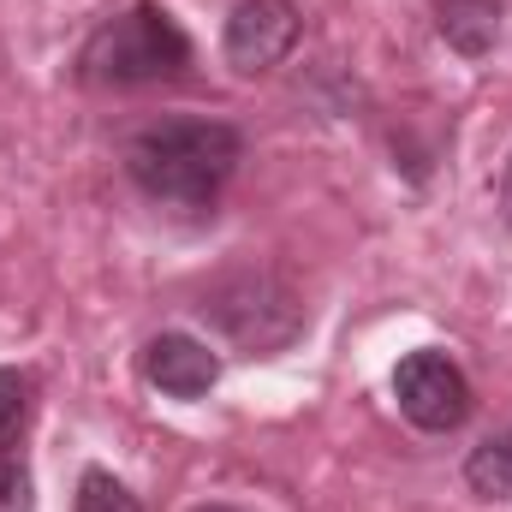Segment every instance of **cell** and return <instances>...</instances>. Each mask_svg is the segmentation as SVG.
I'll use <instances>...</instances> for the list:
<instances>
[{"label": "cell", "instance_id": "6da1fadb", "mask_svg": "<svg viewBox=\"0 0 512 512\" xmlns=\"http://www.w3.org/2000/svg\"><path fill=\"white\" fill-rule=\"evenodd\" d=\"M245 161V137L227 120H155L126 143V173L143 197L173 209H209Z\"/></svg>", "mask_w": 512, "mask_h": 512}, {"label": "cell", "instance_id": "7a4b0ae2", "mask_svg": "<svg viewBox=\"0 0 512 512\" xmlns=\"http://www.w3.org/2000/svg\"><path fill=\"white\" fill-rule=\"evenodd\" d=\"M191 66V36L179 30V18L155 0H137L131 12L108 18L84 54H78V72L90 84H114V90H131V84H161V78H179Z\"/></svg>", "mask_w": 512, "mask_h": 512}, {"label": "cell", "instance_id": "3957f363", "mask_svg": "<svg viewBox=\"0 0 512 512\" xmlns=\"http://www.w3.org/2000/svg\"><path fill=\"white\" fill-rule=\"evenodd\" d=\"M393 399H399V417L417 423V429H429V435H453L471 417V382H465V370L447 352H411V358H399Z\"/></svg>", "mask_w": 512, "mask_h": 512}, {"label": "cell", "instance_id": "277c9868", "mask_svg": "<svg viewBox=\"0 0 512 512\" xmlns=\"http://www.w3.org/2000/svg\"><path fill=\"white\" fill-rule=\"evenodd\" d=\"M304 18L292 0H239L227 18V66L233 72H268L292 54Z\"/></svg>", "mask_w": 512, "mask_h": 512}, {"label": "cell", "instance_id": "5b68a950", "mask_svg": "<svg viewBox=\"0 0 512 512\" xmlns=\"http://www.w3.org/2000/svg\"><path fill=\"white\" fill-rule=\"evenodd\" d=\"M143 382L161 387L167 399H203L221 382V358L191 334H155L143 346Z\"/></svg>", "mask_w": 512, "mask_h": 512}, {"label": "cell", "instance_id": "8992f818", "mask_svg": "<svg viewBox=\"0 0 512 512\" xmlns=\"http://www.w3.org/2000/svg\"><path fill=\"white\" fill-rule=\"evenodd\" d=\"M435 30L465 60H483L501 42V0H435Z\"/></svg>", "mask_w": 512, "mask_h": 512}, {"label": "cell", "instance_id": "52a82bcc", "mask_svg": "<svg viewBox=\"0 0 512 512\" xmlns=\"http://www.w3.org/2000/svg\"><path fill=\"white\" fill-rule=\"evenodd\" d=\"M465 483H471V495H483V501H512V423L495 429L483 447H471Z\"/></svg>", "mask_w": 512, "mask_h": 512}, {"label": "cell", "instance_id": "ba28073f", "mask_svg": "<svg viewBox=\"0 0 512 512\" xmlns=\"http://www.w3.org/2000/svg\"><path fill=\"white\" fill-rule=\"evenodd\" d=\"M24 423H30V376L24 370H0V459H12Z\"/></svg>", "mask_w": 512, "mask_h": 512}, {"label": "cell", "instance_id": "9c48e42d", "mask_svg": "<svg viewBox=\"0 0 512 512\" xmlns=\"http://www.w3.org/2000/svg\"><path fill=\"white\" fill-rule=\"evenodd\" d=\"M78 512H143V507L114 471H84L78 477Z\"/></svg>", "mask_w": 512, "mask_h": 512}, {"label": "cell", "instance_id": "30bf717a", "mask_svg": "<svg viewBox=\"0 0 512 512\" xmlns=\"http://www.w3.org/2000/svg\"><path fill=\"white\" fill-rule=\"evenodd\" d=\"M0 512H36V483L18 459H0Z\"/></svg>", "mask_w": 512, "mask_h": 512}, {"label": "cell", "instance_id": "8fae6325", "mask_svg": "<svg viewBox=\"0 0 512 512\" xmlns=\"http://www.w3.org/2000/svg\"><path fill=\"white\" fill-rule=\"evenodd\" d=\"M501 209H507V227H512V161H507V179H501Z\"/></svg>", "mask_w": 512, "mask_h": 512}, {"label": "cell", "instance_id": "7c38bea8", "mask_svg": "<svg viewBox=\"0 0 512 512\" xmlns=\"http://www.w3.org/2000/svg\"><path fill=\"white\" fill-rule=\"evenodd\" d=\"M197 512H239V507H197Z\"/></svg>", "mask_w": 512, "mask_h": 512}]
</instances>
